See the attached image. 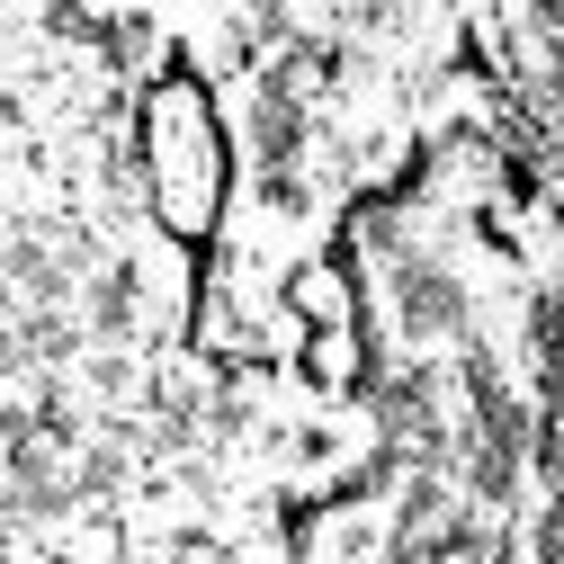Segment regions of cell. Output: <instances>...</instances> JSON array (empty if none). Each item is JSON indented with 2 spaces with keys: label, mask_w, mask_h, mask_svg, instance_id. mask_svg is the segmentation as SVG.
Listing matches in <instances>:
<instances>
[{
  "label": "cell",
  "mask_w": 564,
  "mask_h": 564,
  "mask_svg": "<svg viewBox=\"0 0 564 564\" xmlns=\"http://www.w3.org/2000/svg\"><path fill=\"white\" fill-rule=\"evenodd\" d=\"M117 188L134 206V225L162 234L171 251H188V260L216 251L234 197H242V153H234L225 99L188 82L180 63L117 99Z\"/></svg>",
  "instance_id": "cell-1"
}]
</instances>
